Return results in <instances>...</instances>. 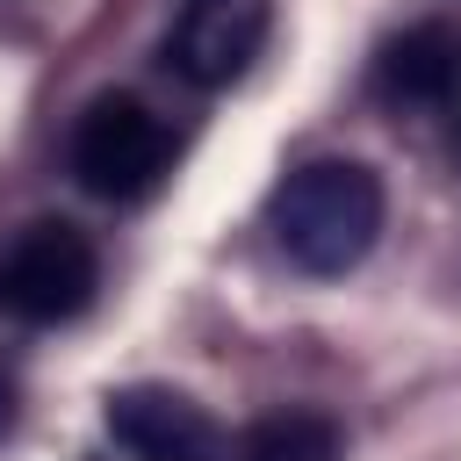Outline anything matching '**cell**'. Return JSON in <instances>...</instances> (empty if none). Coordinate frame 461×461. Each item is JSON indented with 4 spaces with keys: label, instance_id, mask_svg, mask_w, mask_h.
<instances>
[{
    "label": "cell",
    "instance_id": "cell-1",
    "mask_svg": "<svg viewBox=\"0 0 461 461\" xmlns=\"http://www.w3.org/2000/svg\"><path fill=\"white\" fill-rule=\"evenodd\" d=\"M382 216H389L382 173L360 158H310L274 187V245L288 252V267L317 281L353 274L375 252Z\"/></svg>",
    "mask_w": 461,
    "mask_h": 461
},
{
    "label": "cell",
    "instance_id": "cell-2",
    "mask_svg": "<svg viewBox=\"0 0 461 461\" xmlns=\"http://www.w3.org/2000/svg\"><path fill=\"white\" fill-rule=\"evenodd\" d=\"M101 288V259L72 223H29L0 245V317L14 324H72Z\"/></svg>",
    "mask_w": 461,
    "mask_h": 461
},
{
    "label": "cell",
    "instance_id": "cell-3",
    "mask_svg": "<svg viewBox=\"0 0 461 461\" xmlns=\"http://www.w3.org/2000/svg\"><path fill=\"white\" fill-rule=\"evenodd\" d=\"M166 158H173V130H166L137 94H101V101L79 115V130H72V173H79V187L101 194V202H137V194H151L158 173H166Z\"/></svg>",
    "mask_w": 461,
    "mask_h": 461
},
{
    "label": "cell",
    "instance_id": "cell-4",
    "mask_svg": "<svg viewBox=\"0 0 461 461\" xmlns=\"http://www.w3.org/2000/svg\"><path fill=\"white\" fill-rule=\"evenodd\" d=\"M101 425H108V439H115L130 461H223L216 418H209L194 396L166 389V382H130V389H115L108 411H101Z\"/></svg>",
    "mask_w": 461,
    "mask_h": 461
},
{
    "label": "cell",
    "instance_id": "cell-5",
    "mask_svg": "<svg viewBox=\"0 0 461 461\" xmlns=\"http://www.w3.org/2000/svg\"><path fill=\"white\" fill-rule=\"evenodd\" d=\"M267 43V0H187V14L173 22L166 65L187 86H230Z\"/></svg>",
    "mask_w": 461,
    "mask_h": 461
},
{
    "label": "cell",
    "instance_id": "cell-6",
    "mask_svg": "<svg viewBox=\"0 0 461 461\" xmlns=\"http://www.w3.org/2000/svg\"><path fill=\"white\" fill-rule=\"evenodd\" d=\"M454 79H461V36L447 22H418V29L389 36L375 58V86L396 108H432L454 94Z\"/></svg>",
    "mask_w": 461,
    "mask_h": 461
},
{
    "label": "cell",
    "instance_id": "cell-7",
    "mask_svg": "<svg viewBox=\"0 0 461 461\" xmlns=\"http://www.w3.org/2000/svg\"><path fill=\"white\" fill-rule=\"evenodd\" d=\"M238 461H339V425L324 411H274L245 432Z\"/></svg>",
    "mask_w": 461,
    "mask_h": 461
},
{
    "label": "cell",
    "instance_id": "cell-8",
    "mask_svg": "<svg viewBox=\"0 0 461 461\" xmlns=\"http://www.w3.org/2000/svg\"><path fill=\"white\" fill-rule=\"evenodd\" d=\"M14 418H22V382H14V367L0 360V439L14 432Z\"/></svg>",
    "mask_w": 461,
    "mask_h": 461
}]
</instances>
